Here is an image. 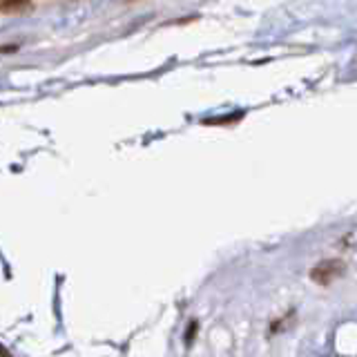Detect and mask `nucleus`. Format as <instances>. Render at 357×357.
I'll list each match as a JSON object with an SVG mask.
<instances>
[{
	"mask_svg": "<svg viewBox=\"0 0 357 357\" xmlns=\"http://www.w3.org/2000/svg\"><path fill=\"white\" fill-rule=\"evenodd\" d=\"M29 0H0V11H14V9H20L25 7Z\"/></svg>",
	"mask_w": 357,
	"mask_h": 357,
	"instance_id": "f03ea898",
	"label": "nucleus"
},
{
	"mask_svg": "<svg viewBox=\"0 0 357 357\" xmlns=\"http://www.w3.org/2000/svg\"><path fill=\"white\" fill-rule=\"evenodd\" d=\"M346 271V264L342 259H324L317 266H312L310 279L319 286H331L335 279H340Z\"/></svg>",
	"mask_w": 357,
	"mask_h": 357,
	"instance_id": "f257e3e1",
	"label": "nucleus"
}]
</instances>
